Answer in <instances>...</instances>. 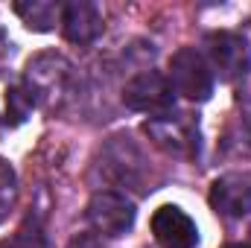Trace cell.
<instances>
[{"label":"cell","instance_id":"30bf717a","mask_svg":"<svg viewBox=\"0 0 251 248\" xmlns=\"http://www.w3.org/2000/svg\"><path fill=\"white\" fill-rule=\"evenodd\" d=\"M35 97L24 79L0 73V120L6 125H21L35 108Z\"/></svg>","mask_w":251,"mask_h":248},{"label":"cell","instance_id":"5bb4252c","mask_svg":"<svg viewBox=\"0 0 251 248\" xmlns=\"http://www.w3.org/2000/svg\"><path fill=\"white\" fill-rule=\"evenodd\" d=\"M67 248H105V246H102L97 237H91V234H79V237H76Z\"/></svg>","mask_w":251,"mask_h":248},{"label":"cell","instance_id":"3957f363","mask_svg":"<svg viewBox=\"0 0 251 248\" xmlns=\"http://www.w3.org/2000/svg\"><path fill=\"white\" fill-rule=\"evenodd\" d=\"M24 82H26V88L32 91L35 102L56 105V102L64 97V91H67V82H70V64H67L64 56L41 53V56L29 59Z\"/></svg>","mask_w":251,"mask_h":248},{"label":"cell","instance_id":"9a60e30c","mask_svg":"<svg viewBox=\"0 0 251 248\" xmlns=\"http://www.w3.org/2000/svg\"><path fill=\"white\" fill-rule=\"evenodd\" d=\"M225 248H251L249 243H231V246H225Z\"/></svg>","mask_w":251,"mask_h":248},{"label":"cell","instance_id":"8992f818","mask_svg":"<svg viewBox=\"0 0 251 248\" xmlns=\"http://www.w3.org/2000/svg\"><path fill=\"white\" fill-rule=\"evenodd\" d=\"M207 56L222 79L240 82L251 73V47L240 32H210L207 35Z\"/></svg>","mask_w":251,"mask_h":248},{"label":"cell","instance_id":"9c48e42d","mask_svg":"<svg viewBox=\"0 0 251 248\" xmlns=\"http://www.w3.org/2000/svg\"><path fill=\"white\" fill-rule=\"evenodd\" d=\"M62 26L67 41L73 44H91L102 32V15L91 0H70L62 9Z\"/></svg>","mask_w":251,"mask_h":248},{"label":"cell","instance_id":"ba28073f","mask_svg":"<svg viewBox=\"0 0 251 248\" xmlns=\"http://www.w3.org/2000/svg\"><path fill=\"white\" fill-rule=\"evenodd\" d=\"M210 207L219 216L243 219L251 213V181L246 175H222L210 184Z\"/></svg>","mask_w":251,"mask_h":248},{"label":"cell","instance_id":"7a4b0ae2","mask_svg":"<svg viewBox=\"0 0 251 248\" xmlns=\"http://www.w3.org/2000/svg\"><path fill=\"white\" fill-rule=\"evenodd\" d=\"M170 85L190 102H204L213 94V73L201 53H196L193 47H181L170 59Z\"/></svg>","mask_w":251,"mask_h":248},{"label":"cell","instance_id":"52a82bcc","mask_svg":"<svg viewBox=\"0 0 251 248\" xmlns=\"http://www.w3.org/2000/svg\"><path fill=\"white\" fill-rule=\"evenodd\" d=\"M152 234L164 248H196L199 228L187 213L176 204H164L152 216Z\"/></svg>","mask_w":251,"mask_h":248},{"label":"cell","instance_id":"7c38bea8","mask_svg":"<svg viewBox=\"0 0 251 248\" xmlns=\"http://www.w3.org/2000/svg\"><path fill=\"white\" fill-rule=\"evenodd\" d=\"M0 248H47V237L38 225V219H26L9 240H3Z\"/></svg>","mask_w":251,"mask_h":248},{"label":"cell","instance_id":"277c9868","mask_svg":"<svg viewBox=\"0 0 251 248\" xmlns=\"http://www.w3.org/2000/svg\"><path fill=\"white\" fill-rule=\"evenodd\" d=\"M123 102L131 111H143V114H167L173 111L176 102V91L170 85V79L158 70H146L137 73L128 85L123 88Z\"/></svg>","mask_w":251,"mask_h":248},{"label":"cell","instance_id":"4fadbf2b","mask_svg":"<svg viewBox=\"0 0 251 248\" xmlns=\"http://www.w3.org/2000/svg\"><path fill=\"white\" fill-rule=\"evenodd\" d=\"M15 198H18V178H15V170L9 161L0 158V222L9 216V210L15 207Z\"/></svg>","mask_w":251,"mask_h":248},{"label":"cell","instance_id":"6da1fadb","mask_svg":"<svg viewBox=\"0 0 251 248\" xmlns=\"http://www.w3.org/2000/svg\"><path fill=\"white\" fill-rule=\"evenodd\" d=\"M143 131L167 155H176V158H196L199 155V123L193 114L167 111L161 117H149L143 123Z\"/></svg>","mask_w":251,"mask_h":248},{"label":"cell","instance_id":"8fae6325","mask_svg":"<svg viewBox=\"0 0 251 248\" xmlns=\"http://www.w3.org/2000/svg\"><path fill=\"white\" fill-rule=\"evenodd\" d=\"M64 3L53 0H29V3H15V12L24 18V24L35 32H50L56 21H62Z\"/></svg>","mask_w":251,"mask_h":248},{"label":"cell","instance_id":"5b68a950","mask_svg":"<svg viewBox=\"0 0 251 248\" xmlns=\"http://www.w3.org/2000/svg\"><path fill=\"white\" fill-rule=\"evenodd\" d=\"M85 213H88L91 228L102 237H123L134 225V204L123 193H114V190L94 193Z\"/></svg>","mask_w":251,"mask_h":248}]
</instances>
